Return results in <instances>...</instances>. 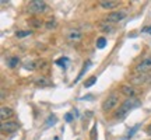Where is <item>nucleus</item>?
I'll list each match as a JSON object with an SVG mask.
<instances>
[{
	"label": "nucleus",
	"instance_id": "1",
	"mask_svg": "<svg viewBox=\"0 0 151 140\" xmlns=\"http://www.w3.org/2000/svg\"><path fill=\"white\" fill-rule=\"evenodd\" d=\"M139 107H140V101H139V100L129 98V100H126V101L119 107V109L116 111V113H115V118L119 119V121H122V119L126 118V115H127L130 111H133L134 108H139Z\"/></svg>",
	"mask_w": 151,
	"mask_h": 140
},
{
	"label": "nucleus",
	"instance_id": "2",
	"mask_svg": "<svg viewBox=\"0 0 151 140\" xmlns=\"http://www.w3.org/2000/svg\"><path fill=\"white\" fill-rule=\"evenodd\" d=\"M28 10L31 13H43L46 10V3L42 0H32L28 4Z\"/></svg>",
	"mask_w": 151,
	"mask_h": 140
},
{
	"label": "nucleus",
	"instance_id": "3",
	"mask_svg": "<svg viewBox=\"0 0 151 140\" xmlns=\"http://www.w3.org/2000/svg\"><path fill=\"white\" fill-rule=\"evenodd\" d=\"M118 102H119L118 95H116V94H111V95L102 102V109L105 112H108V111H111V109H113V108L116 107Z\"/></svg>",
	"mask_w": 151,
	"mask_h": 140
},
{
	"label": "nucleus",
	"instance_id": "4",
	"mask_svg": "<svg viewBox=\"0 0 151 140\" xmlns=\"http://www.w3.org/2000/svg\"><path fill=\"white\" fill-rule=\"evenodd\" d=\"M134 70L137 73H148V71H151V56L141 60L140 63L136 66Z\"/></svg>",
	"mask_w": 151,
	"mask_h": 140
},
{
	"label": "nucleus",
	"instance_id": "5",
	"mask_svg": "<svg viewBox=\"0 0 151 140\" xmlns=\"http://www.w3.org/2000/svg\"><path fill=\"white\" fill-rule=\"evenodd\" d=\"M124 17H126V11H124V10L113 11V13L108 14V17H106V21H109V22H119V21H122Z\"/></svg>",
	"mask_w": 151,
	"mask_h": 140
},
{
	"label": "nucleus",
	"instance_id": "6",
	"mask_svg": "<svg viewBox=\"0 0 151 140\" xmlns=\"http://www.w3.org/2000/svg\"><path fill=\"white\" fill-rule=\"evenodd\" d=\"M20 128V125L16 122H3L1 123V132L3 133H14Z\"/></svg>",
	"mask_w": 151,
	"mask_h": 140
},
{
	"label": "nucleus",
	"instance_id": "7",
	"mask_svg": "<svg viewBox=\"0 0 151 140\" xmlns=\"http://www.w3.org/2000/svg\"><path fill=\"white\" fill-rule=\"evenodd\" d=\"M14 115V111L10 107H1L0 108V118L3 122H6V119H10Z\"/></svg>",
	"mask_w": 151,
	"mask_h": 140
},
{
	"label": "nucleus",
	"instance_id": "8",
	"mask_svg": "<svg viewBox=\"0 0 151 140\" xmlns=\"http://www.w3.org/2000/svg\"><path fill=\"white\" fill-rule=\"evenodd\" d=\"M99 6H101L102 9L109 10V9H115V7H118L119 1H116V0H101V1H99Z\"/></svg>",
	"mask_w": 151,
	"mask_h": 140
},
{
	"label": "nucleus",
	"instance_id": "9",
	"mask_svg": "<svg viewBox=\"0 0 151 140\" xmlns=\"http://www.w3.org/2000/svg\"><path fill=\"white\" fill-rule=\"evenodd\" d=\"M67 39H69L70 42H78L81 39V32L78 30H71L70 32L67 34Z\"/></svg>",
	"mask_w": 151,
	"mask_h": 140
},
{
	"label": "nucleus",
	"instance_id": "10",
	"mask_svg": "<svg viewBox=\"0 0 151 140\" xmlns=\"http://www.w3.org/2000/svg\"><path fill=\"white\" fill-rule=\"evenodd\" d=\"M122 92H123L124 95L130 97V98H133L134 97V94H136L134 88H133V87H130V86H123L122 87Z\"/></svg>",
	"mask_w": 151,
	"mask_h": 140
},
{
	"label": "nucleus",
	"instance_id": "11",
	"mask_svg": "<svg viewBox=\"0 0 151 140\" xmlns=\"http://www.w3.org/2000/svg\"><path fill=\"white\" fill-rule=\"evenodd\" d=\"M97 83V76H91V77H88L86 81H84V87L86 88H90L91 86H94Z\"/></svg>",
	"mask_w": 151,
	"mask_h": 140
},
{
	"label": "nucleus",
	"instance_id": "12",
	"mask_svg": "<svg viewBox=\"0 0 151 140\" xmlns=\"http://www.w3.org/2000/svg\"><path fill=\"white\" fill-rule=\"evenodd\" d=\"M18 63H20V59H18L17 56H13V58H10V59H7V66L11 67V69H13V67H16Z\"/></svg>",
	"mask_w": 151,
	"mask_h": 140
},
{
	"label": "nucleus",
	"instance_id": "13",
	"mask_svg": "<svg viewBox=\"0 0 151 140\" xmlns=\"http://www.w3.org/2000/svg\"><path fill=\"white\" fill-rule=\"evenodd\" d=\"M56 122H58V118H56L55 115H50V116L48 118V121L45 122V129H48V128H50V126H52V125H55Z\"/></svg>",
	"mask_w": 151,
	"mask_h": 140
},
{
	"label": "nucleus",
	"instance_id": "14",
	"mask_svg": "<svg viewBox=\"0 0 151 140\" xmlns=\"http://www.w3.org/2000/svg\"><path fill=\"white\" fill-rule=\"evenodd\" d=\"M88 66H91V62H90V60H88V62H86V63H84V65H83V69H81L80 74L77 76V79H76V80H74V83H77V81L80 80V79H81V76L84 74V71H87V67H88Z\"/></svg>",
	"mask_w": 151,
	"mask_h": 140
},
{
	"label": "nucleus",
	"instance_id": "15",
	"mask_svg": "<svg viewBox=\"0 0 151 140\" xmlns=\"http://www.w3.org/2000/svg\"><path fill=\"white\" fill-rule=\"evenodd\" d=\"M146 80H147V76H137V77H133V79H132V83L141 84V83H144Z\"/></svg>",
	"mask_w": 151,
	"mask_h": 140
},
{
	"label": "nucleus",
	"instance_id": "16",
	"mask_svg": "<svg viewBox=\"0 0 151 140\" xmlns=\"http://www.w3.org/2000/svg\"><path fill=\"white\" fill-rule=\"evenodd\" d=\"M31 31H17L16 32V37L17 38H25V37H29L31 35Z\"/></svg>",
	"mask_w": 151,
	"mask_h": 140
},
{
	"label": "nucleus",
	"instance_id": "17",
	"mask_svg": "<svg viewBox=\"0 0 151 140\" xmlns=\"http://www.w3.org/2000/svg\"><path fill=\"white\" fill-rule=\"evenodd\" d=\"M105 45H106V39H105L104 37H101L97 41V48L98 49H102V48H105Z\"/></svg>",
	"mask_w": 151,
	"mask_h": 140
},
{
	"label": "nucleus",
	"instance_id": "18",
	"mask_svg": "<svg viewBox=\"0 0 151 140\" xmlns=\"http://www.w3.org/2000/svg\"><path fill=\"white\" fill-rule=\"evenodd\" d=\"M67 58H60L59 60H56V65H59V66H62L63 69H66V66H67Z\"/></svg>",
	"mask_w": 151,
	"mask_h": 140
},
{
	"label": "nucleus",
	"instance_id": "19",
	"mask_svg": "<svg viewBox=\"0 0 151 140\" xmlns=\"http://www.w3.org/2000/svg\"><path fill=\"white\" fill-rule=\"evenodd\" d=\"M28 22H29V24H32L35 28H39L41 25H42V21H41V20H37V18H31Z\"/></svg>",
	"mask_w": 151,
	"mask_h": 140
},
{
	"label": "nucleus",
	"instance_id": "20",
	"mask_svg": "<svg viewBox=\"0 0 151 140\" xmlns=\"http://www.w3.org/2000/svg\"><path fill=\"white\" fill-rule=\"evenodd\" d=\"M24 67H25V69H29V70H34L37 67V65H35L34 62H27V63L24 65Z\"/></svg>",
	"mask_w": 151,
	"mask_h": 140
},
{
	"label": "nucleus",
	"instance_id": "21",
	"mask_svg": "<svg viewBox=\"0 0 151 140\" xmlns=\"http://www.w3.org/2000/svg\"><path fill=\"white\" fill-rule=\"evenodd\" d=\"M95 135H97V125H94V128H92L91 133H90V137H91V140H95L97 137H95Z\"/></svg>",
	"mask_w": 151,
	"mask_h": 140
},
{
	"label": "nucleus",
	"instance_id": "22",
	"mask_svg": "<svg viewBox=\"0 0 151 140\" xmlns=\"http://www.w3.org/2000/svg\"><path fill=\"white\" fill-rule=\"evenodd\" d=\"M137 129H139V125H136V126H133V129H132V130H130V132H129V135H127V137H129V139H130L132 136L134 135V132H136V130H137Z\"/></svg>",
	"mask_w": 151,
	"mask_h": 140
},
{
	"label": "nucleus",
	"instance_id": "23",
	"mask_svg": "<svg viewBox=\"0 0 151 140\" xmlns=\"http://www.w3.org/2000/svg\"><path fill=\"white\" fill-rule=\"evenodd\" d=\"M45 81H46V80H45V79H38V80H37V83H38V84H39V86H46V83H45Z\"/></svg>",
	"mask_w": 151,
	"mask_h": 140
},
{
	"label": "nucleus",
	"instance_id": "24",
	"mask_svg": "<svg viewBox=\"0 0 151 140\" xmlns=\"http://www.w3.org/2000/svg\"><path fill=\"white\" fill-rule=\"evenodd\" d=\"M65 119H66V122H71V121H73V116H71V113H66Z\"/></svg>",
	"mask_w": 151,
	"mask_h": 140
},
{
	"label": "nucleus",
	"instance_id": "25",
	"mask_svg": "<svg viewBox=\"0 0 151 140\" xmlns=\"http://www.w3.org/2000/svg\"><path fill=\"white\" fill-rule=\"evenodd\" d=\"M141 32H148V34H151V25H150V27H144L143 30H141Z\"/></svg>",
	"mask_w": 151,
	"mask_h": 140
},
{
	"label": "nucleus",
	"instance_id": "26",
	"mask_svg": "<svg viewBox=\"0 0 151 140\" xmlns=\"http://www.w3.org/2000/svg\"><path fill=\"white\" fill-rule=\"evenodd\" d=\"M55 24H56V22H55V21H49V22H48V25H46V27H48V28H55Z\"/></svg>",
	"mask_w": 151,
	"mask_h": 140
},
{
	"label": "nucleus",
	"instance_id": "27",
	"mask_svg": "<svg viewBox=\"0 0 151 140\" xmlns=\"http://www.w3.org/2000/svg\"><path fill=\"white\" fill-rule=\"evenodd\" d=\"M146 132H147V135L148 136H151V123L147 126V129H146Z\"/></svg>",
	"mask_w": 151,
	"mask_h": 140
}]
</instances>
